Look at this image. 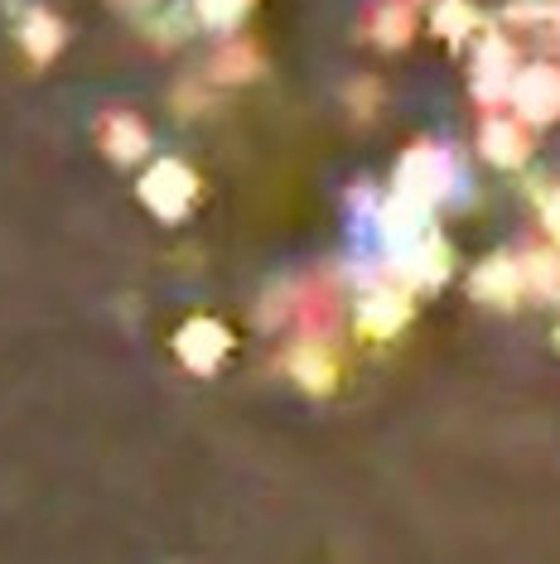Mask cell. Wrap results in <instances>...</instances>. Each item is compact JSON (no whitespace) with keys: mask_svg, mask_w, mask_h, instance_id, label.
I'll return each instance as SVG.
<instances>
[{"mask_svg":"<svg viewBox=\"0 0 560 564\" xmlns=\"http://www.w3.org/2000/svg\"><path fill=\"white\" fill-rule=\"evenodd\" d=\"M58 44H63L58 20H54V15H44V10H40V15L30 20V48H34V58H49Z\"/></svg>","mask_w":560,"mask_h":564,"instance_id":"2e32d148","label":"cell"},{"mask_svg":"<svg viewBox=\"0 0 560 564\" xmlns=\"http://www.w3.org/2000/svg\"><path fill=\"white\" fill-rule=\"evenodd\" d=\"M517 48L503 40V34H488L478 44V58H474V93L483 107H498L503 97H513V83H517Z\"/></svg>","mask_w":560,"mask_h":564,"instance_id":"5b68a950","label":"cell"},{"mask_svg":"<svg viewBox=\"0 0 560 564\" xmlns=\"http://www.w3.org/2000/svg\"><path fill=\"white\" fill-rule=\"evenodd\" d=\"M416 34V15H411V0H381L373 10V40L381 48H401Z\"/></svg>","mask_w":560,"mask_h":564,"instance_id":"8fae6325","label":"cell"},{"mask_svg":"<svg viewBox=\"0 0 560 564\" xmlns=\"http://www.w3.org/2000/svg\"><path fill=\"white\" fill-rule=\"evenodd\" d=\"M454 188V160L440 145H416L411 155H401L397 164V198L416 203L430 213V203H440Z\"/></svg>","mask_w":560,"mask_h":564,"instance_id":"6da1fadb","label":"cell"},{"mask_svg":"<svg viewBox=\"0 0 560 564\" xmlns=\"http://www.w3.org/2000/svg\"><path fill=\"white\" fill-rule=\"evenodd\" d=\"M140 198L150 203V213H160V217H184L189 208H194V198H198V178L184 170L180 160H160L155 170H150L146 178H140Z\"/></svg>","mask_w":560,"mask_h":564,"instance_id":"277c9868","label":"cell"},{"mask_svg":"<svg viewBox=\"0 0 560 564\" xmlns=\"http://www.w3.org/2000/svg\"><path fill=\"white\" fill-rule=\"evenodd\" d=\"M513 107L521 126H551L560 117V73L551 63H531L513 83Z\"/></svg>","mask_w":560,"mask_h":564,"instance_id":"3957f363","label":"cell"},{"mask_svg":"<svg viewBox=\"0 0 560 564\" xmlns=\"http://www.w3.org/2000/svg\"><path fill=\"white\" fill-rule=\"evenodd\" d=\"M411 318V294L401 285H377L358 304V333L363 338H397Z\"/></svg>","mask_w":560,"mask_h":564,"instance_id":"8992f818","label":"cell"},{"mask_svg":"<svg viewBox=\"0 0 560 564\" xmlns=\"http://www.w3.org/2000/svg\"><path fill=\"white\" fill-rule=\"evenodd\" d=\"M146 126H140L136 117H126V111H117V117L101 121V145L111 150V160H136L146 155Z\"/></svg>","mask_w":560,"mask_h":564,"instance_id":"7c38bea8","label":"cell"},{"mask_svg":"<svg viewBox=\"0 0 560 564\" xmlns=\"http://www.w3.org/2000/svg\"><path fill=\"white\" fill-rule=\"evenodd\" d=\"M290 371H295L310 391H329L334 387V377H338V362H334V352H329L320 338H304L300 348L290 352Z\"/></svg>","mask_w":560,"mask_h":564,"instance_id":"30bf717a","label":"cell"},{"mask_svg":"<svg viewBox=\"0 0 560 564\" xmlns=\"http://www.w3.org/2000/svg\"><path fill=\"white\" fill-rule=\"evenodd\" d=\"M198 10H203V20H208V24H218V30H233V24L251 10V0H198Z\"/></svg>","mask_w":560,"mask_h":564,"instance_id":"e0dca14e","label":"cell"},{"mask_svg":"<svg viewBox=\"0 0 560 564\" xmlns=\"http://www.w3.org/2000/svg\"><path fill=\"white\" fill-rule=\"evenodd\" d=\"M541 223H546V232L560 241V188H556V194H546V203H541Z\"/></svg>","mask_w":560,"mask_h":564,"instance_id":"ac0fdd59","label":"cell"},{"mask_svg":"<svg viewBox=\"0 0 560 564\" xmlns=\"http://www.w3.org/2000/svg\"><path fill=\"white\" fill-rule=\"evenodd\" d=\"M223 352H227V328L223 324H213V318H194V324H184L180 357L194 371H213L223 362Z\"/></svg>","mask_w":560,"mask_h":564,"instance_id":"9c48e42d","label":"cell"},{"mask_svg":"<svg viewBox=\"0 0 560 564\" xmlns=\"http://www.w3.org/2000/svg\"><path fill=\"white\" fill-rule=\"evenodd\" d=\"M517 265H521V285L527 290H537V294L560 290V261L551 251H527V256H517Z\"/></svg>","mask_w":560,"mask_h":564,"instance_id":"5bb4252c","label":"cell"},{"mask_svg":"<svg viewBox=\"0 0 560 564\" xmlns=\"http://www.w3.org/2000/svg\"><path fill=\"white\" fill-rule=\"evenodd\" d=\"M521 294H527V285H521L517 256H493V261H483L478 271H474V300H483V304L513 310Z\"/></svg>","mask_w":560,"mask_h":564,"instance_id":"52a82bcc","label":"cell"},{"mask_svg":"<svg viewBox=\"0 0 560 564\" xmlns=\"http://www.w3.org/2000/svg\"><path fill=\"white\" fill-rule=\"evenodd\" d=\"M213 73L227 83H241V78H251L257 73V54H251L247 44H227L218 58H213Z\"/></svg>","mask_w":560,"mask_h":564,"instance_id":"9a60e30c","label":"cell"},{"mask_svg":"<svg viewBox=\"0 0 560 564\" xmlns=\"http://www.w3.org/2000/svg\"><path fill=\"white\" fill-rule=\"evenodd\" d=\"M444 275H450V247L440 241V232L420 237L416 247H406V251H391V285H401L406 294L435 290Z\"/></svg>","mask_w":560,"mask_h":564,"instance_id":"7a4b0ae2","label":"cell"},{"mask_svg":"<svg viewBox=\"0 0 560 564\" xmlns=\"http://www.w3.org/2000/svg\"><path fill=\"white\" fill-rule=\"evenodd\" d=\"M478 150L488 164H503V170H513L531 155V140H527V126L517 117H488L478 131Z\"/></svg>","mask_w":560,"mask_h":564,"instance_id":"ba28073f","label":"cell"},{"mask_svg":"<svg viewBox=\"0 0 560 564\" xmlns=\"http://www.w3.org/2000/svg\"><path fill=\"white\" fill-rule=\"evenodd\" d=\"M556 338H560V328H556Z\"/></svg>","mask_w":560,"mask_h":564,"instance_id":"d6986e66","label":"cell"},{"mask_svg":"<svg viewBox=\"0 0 560 564\" xmlns=\"http://www.w3.org/2000/svg\"><path fill=\"white\" fill-rule=\"evenodd\" d=\"M474 30H478V10L469 0H440L435 6V34H444L450 44H460Z\"/></svg>","mask_w":560,"mask_h":564,"instance_id":"4fadbf2b","label":"cell"}]
</instances>
